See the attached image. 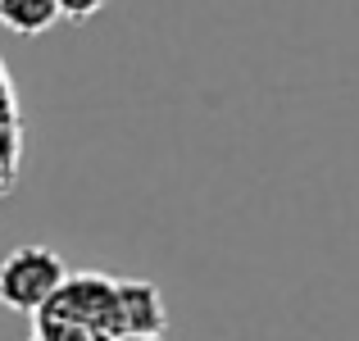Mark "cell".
Instances as JSON below:
<instances>
[{"mask_svg": "<svg viewBox=\"0 0 359 341\" xmlns=\"http://www.w3.org/2000/svg\"><path fill=\"white\" fill-rule=\"evenodd\" d=\"M168 305L150 278H118V337H164Z\"/></svg>", "mask_w": 359, "mask_h": 341, "instance_id": "cell-3", "label": "cell"}, {"mask_svg": "<svg viewBox=\"0 0 359 341\" xmlns=\"http://www.w3.org/2000/svg\"><path fill=\"white\" fill-rule=\"evenodd\" d=\"M32 341H36V337H32Z\"/></svg>", "mask_w": 359, "mask_h": 341, "instance_id": "cell-8", "label": "cell"}, {"mask_svg": "<svg viewBox=\"0 0 359 341\" xmlns=\"http://www.w3.org/2000/svg\"><path fill=\"white\" fill-rule=\"evenodd\" d=\"M32 337L36 341H105V337H96L91 328H82V323H73V319H60V314H32Z\"/></svg>", "mask_w": 359, "mask_h": 341, "instance_id": "cell-5", "label": "cell"}, {"mask_svg": "<svg viewBox=\"0 0 359 341\" xmlns=\"http://www.w3.org/2000/svg\"><path fill=\"white\" fill-rule=\"evenodd\" d=\"M114 341H164V337H114Z\"/></svg>", "mask_w": 359, "mask_h": 341, "instance_id": "cell-7", "label": "cell"}, {"mask_svg": "<svg viewBox=\"0 0 359 341\" xmlns=\"http://www.w3.org/2000/svg\"><path fill=\"white\" fill-rule=\"evenodd\" d=\"M46 314L73 319V323L91 328L96 337L114 341L118 337V278H105V273H69V282L55 291Z\"/></svg>", "mask_w": 359, "mask_h": 341, "instance_id": "cell-2", "label": "cell"}, {"mask_svg": "<svg viewBox=\"0 0 359 341\" xmlns=\"http://www.w3.org/2000/svg\"><path fill=\"white\" fill-rule=\"evenodd\" d=\"M55 23H64L60 0H0V27L14 36H41Z\"/></svg>", "mask_w": 359, "mask_h": 341, "instance_id": "cell-4", "label": "cell"}, {"mask_svg": "<svg viewBox=\"0 0 359 341\" xmlns=\"http://www.w3.org/2000/svg\"><path fill=\"white\" fill-rule=\"evenodd\" d=\"M69 282V264L50 246H14L0 260V305L14 314H41L55 300V291Z\"/></svg>", "mask_w": 359, "mask_h": 341, "instance_id": "cell-1", "label": "cell"}, {"mask_svg": "<svg viewBox=\"0 0 359 341\" xmlns=\"http://www.w3.org/2000/svg\"><path fill=\"white\" fill-rule=\"evenodd\" d=\"M105 5H109V0H60L64 23H91V18H96Z\"/></svg>", "mask_w": 359, "mask_h": 341, "instance_id": "cell-6", "label": "cell"}]
</instances>
